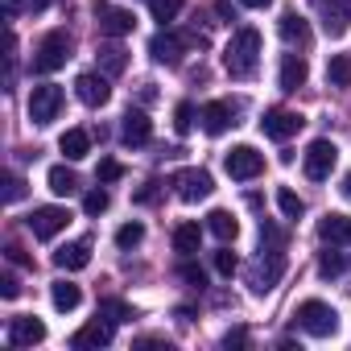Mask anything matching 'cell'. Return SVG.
I'll list each match as a JSON object with an SVG mask.
<instances>
[{"mask_svg":"<svg viewBox=\"0 0 351 351\" xmlns=\"http://www.w3.org/2000/svg\"><path fill=\"white\" fill-rule=\"evenodd\" d=\"M120 178H124V165L120 161H112V157L99 161V182H120Z\"/></svg>","mask_w":351,"mask_h":351,"instance_id":"cell-40","label":"cell"},{"mask_svg":"<svg viewBox=\"0 0 351 351\" xmlns=\"http://www.w3.org/2000/svg\"><path fill=\"white\" fill-rule=\"evenodd\" d=\"M277 207H281V215H285V219H298V215H306V203H302V195H293L289 186H281V191H277Z\"/></svg>","mask_w":351,"mask_h":351,"instance_id":"cell-31","label":"cell"},{"mask_svg":"<svg viewBox=\"0 0 351 351\" xmlns=\"http://www.w3.org/2000/svg\"><path fill=\"white\" fill-rule=\"evenodd\" d=\"M339 191H343V199H351V173H343V186Z\"/></svg>","mask_w":351,"mask_h":351,"instance_id":"cell-49","label":"cell"},{"mask_svg":"<svg viewBox=\"0 0 351 351\" xmlns=\"http://www.w3.org/2000/svg\"><path fill=\"white\" fill-rule=\"evenodd\" d=\"M207 232H211L219 244H232V240L240 236V223H236L232 211H211V215H207Z\"/></svg>","mask_w":351,"mask_h":351,"instance_id":"cell-24","label":"cell"},{"mask_svg":"<svg viewBox=\"0 0 351 351\" xmlns=\"http://www.w3.org/2000/svg\"><path fill=\"white\" fill-rule=\"evenodd\" d=\"M17 13H21V0H5V17H9V21H13V17H17Z\"/></svg>","mask_w":351,"mask_h":351,"instance_id":"cell-47","label":"cell"},{"mask_svg":"<svg viewBox=\"0 0 351 351\" xmlns=\"http://www.w3.org/2000/svg\"><path fill=\"white\" fill-rule=\"evenodd\" d=\"M5 252H9V261H13V265H29V256H25V252H21V248H17V244H9V248H5Z\"/></svg>","mask_w":351,"mask_h":351,"instance_id":"cell-46","label":"cell"},{"mask_svg":"<svg viewBox=\"0 0 351 351\" xmlns=\"http://www.w3.org/2000/svg\"><path fill=\"white\" fill-rule=\"evenodd\" d=\"M91 17H95L99 34H108V38H124V34L136 29V17H132L128 9H120V5H108V0H95V5H91Z\"/></svg>","mask_w":351,"mask_h":351,"instance_id":"cell-6","label":"cell"},{"mask_svg":"<svg viewBox=\"0 0 351 351\" xmlns=\"http://www.w3.org/2000/svg\"><path fill=\"white\" fill-rule=\"evenodd\" d=\"M99 66H104L108 75H120V71L128 66V54H124L120 46H104V50H99Z\"/></svg>","mask_w":351,"mask_h":351,"instance_id":"cell-32","label":"cell"},{"mask_svg":"<svg viewBox=\"0 0 351 351\" xmlns=\"http://www.w3.org/2000/svg\"><path fill=\"white\" fill-rule=\"evenodd\" d=\"M199 244H203V228H199V223H178V228H173V252L195 256Z\"/></svg>","mask_w":351,"mask_h":351,"instance_id":"cell-25","label":"cell"},{"mask_svg":"<svg viewBox=\"0 0 351 351\" xmlns=\"http://www.w3.org/2000/svg\"><path fill=\"white\" fill-rule=\"evenodd\" d=\"M306 75H310V66H306L302 54H285L281 58V91H298L306 83Z\"/></svg>","mask_w":351,"mask_h":351,"instance_id":"cell-22","label":"cell"},{"mask_svg":"<svg viewBox=\"0 0 351 351\" xmlns=\"http://www.w3.org/2000/svg\"><path fill=\"white\" fill-rule=\"evenodd\" d=\"M240 5H248V9H269V0H240Z\"/></svg>","mask_w":351,"mask_h":351,"instance_id":"cell-50","label":"cell"},{"mask_svg":"<svg viewBox=\"0 0 351 351\" xmlns=\"http://www.w3.org/2000/svg\"><path fill=\"white\" fill-rule=\"evenodd\" d=\"M223 169L232 173L236 182H252L265 173V153H256L252 145H236L228 157H223Z\"/></svg>","mask_w":351,"mask_h":351,"instance_id":"cell-8","label":"cell"},{"mask_svg":"<svg viewBox=\"0 0 351 351\" xmlns=\"http://www.w3.org/2000/svg\"><path fill=\"white\" fill-rule=\"evenodd\" d=\"M335 161H339V149H335V141H326V136L310 141V149L302 153V169H306L310 182H326L330 169H335Z\"/></svg>","mask_w":351,"mask_h":351,"instance_id":"cell-4","label":"cell"},{"mask_svg":"<svg viewBox=\"0 0 351 351\" xmlns=\"http://www.w3.org/2000/svg\"><path fill=\"white\" fill-rule=\"evenodd\" d=\"M75 95H79L87 108H104V104L112 99V87H108V79H104V75L87 71V75H79V79H75Z\"/></svg>","mask_w":351,"mask_h":351,"instance_id":"cell-17","label":"cell"},{"mask_svg":"<svg viewBox=\"0 0 351 351\" xmlns=\"http://www.w3.org/2000/svg\"><path fill=\"white\" fill-rule=\"evenodd\" d=\"M244 343H248V330L244 326H236V330L223 335V347H244Z\"/></svg>","mask_w":351,"mask_h":351,"instance_id":"cell-43","label":"cell"},{"mask_svg":"<svg viewBox=\"0 0 351 351\" xmlns=\"http://www.w3.org/2000/svg\"><path fill=\"white\" fill-rule=\"evenodd\" d=\"M199 124H203L207 136H223V132L236 124V104H228V99H211V104H203Z\"/></svg>","mask_w":351,"mask_h":351,"instance_id":"cell-12","label":"cell"},{"mask_svg":"<svg viewBox=\"0 0 351 351\" xmlns=\"http://www.w3.org/2000/svg\"><path fill=\"white\" fill-rule=\"evenodd\" d=\"M281 273H285V252L261 248L256 265L248 269V285H252V293H269V289H273V285L281 281Z\"/></svg>","mask_w":351,"mask_h":351,"instance_id":"cell-5","label":"cell"},{"mask_svg":"<svg viewBox=\"0 0 351 351\" xmlns=\"http://www.w3.org/2000/svg\"><path fill=\"white\" fill-rule=\"evenodd\" d=\"M17 293H21V281H17L13 273H5V277H0V298H9V302H13Z\"/></svg>","mask_w":351,"mask_h":351,"instance_id":"cell-42","label":"cell"},{"mask_svg":"<svg viewBox=\"0 0 351 351\" xmlns=\"http://www.w3.org/2000/svg\"><path fill=\"white\" fill-rule=\"evenodd\" d=\"M136 347H169L165 339H136Z\"/></svg>","mask_w":351,"mask_h":351,"instance_id":"cell-48","label":"cell"},{"mask_svg":"<svg viewBox=\"0 0 351 351\" xmlns=\"http://www.w3.org/2000/svg\"><path fill=\"white\" fill-rule=\"evenodd\" d=\"M54 265H58V269H66V273H79V269H87V265H91V240L62 244V248L54 252Z\"/></svg>","mask_w":351,"mask_h":351,"instance_id":"cell-20","label":"cell"},{"mask_svg":"<svg viewBox=\"0 0 351 351\" xmlns=\"http://www.w3.org/2000/svg\"><path fill=\"white\" fill-rule=\"evenodd\" d=\"M293 322H298L306 335H314V339H330V335L339 330V314H335V306H326V302H318V298L302 302L298 314H293Z\"/></svg>","mask_w":351,"mask_h":351,"instance_id":"cell-2","label":"cell"},{"mask_svg":"<svg viewBox=\"0 0 351 351\" xmlns=\"http://www.w3.org/2000/svg\"><path fill=\"white\" fill-rule=\"evenodd\" d=\"M112 326H116V322L99 314L95 322H87V326H79V330L71 335V347H75V351H91V347H108V343H112Z\"/></svg>","mask_w":351,"mask_h":351,"instance_id":"cell-14","label":"cell"},{"mask_svg":"<svg viewBox=\"0 0 351 351\" xmlns=\"http://www.w3.org/2000/svg\"><path fill=\"white\" fill-rule=\"evenodd\" d=\"M314 5L322 9V25L330 38H343L351 29V0H314Z\"/></svg>","mask_w":351,"mask_h":351,"instance_id":"cell-16","label":"cell"},{"mask_svg":"<svg viewBox=\"0 0 351 351\" xmlns=\"http://www.w3.org/2000/svg\"><path fill=\"white\" fill-rule=\"evenodd\" d=\"M58 112H62V87L58 83H38L34 95H29V120L46 128L50 120H58Z\"/></svg>","mask_w":351,"mask_h":351,"instance_id":"cell-9","label":"cell"},{"mask_svg":"<svg viewBox=\"0 0 351 351\" xmlns=\"http://www.w3.org/2000/svg\"><path fill=\"white\" fill-rule=\"evenodd\" d=\"M5 199L9 203H21L25 199V182L17 178V173H5Z\"/></svg>","mask_w":351,"mask_h":351,"instance_id":"cell-39","label":"cell"},{"mask_svg":"<svg viewBox=\"0 0 351 351\" xmlns=\"http://www.w3.org/2000/svg\"><path fill=\"white\" fill-rule=\"evenodd\" d=\"M203 46V38L199 34H191V38H178V34H169V29H161V34H153V42H149V54H153V62H165V66H178L182 62V54H186V46Z\"/></svg>","mask_w":351,"mask_h":351,"instance_id":"cell-7","label":"cell"},{"mask_svg":"<svg viewBox=\"0 0 351 351\" xmlns=\"http://www.w3.org/2000/svg\"><path fill=\"white\" fill-rule=\"evenodd\" d=\"M58 149H62L66 161H83V157L91 153V136H87L83 128H66V132L58 136Z\"/></svg>","mask_w":351,"mask_h":351,"instance_id":"cell-23","label":"cell"},{"mask_svg":"<svg viewBox=\"0 0 351 351\" xmlns=\"http://www.w3.org/2000/svg\"><path fill=\"white\" fill-rule=\"evenodd\" d=\"M108 203H112V199H108V191H91V195L83 199V211H87V215H104V211H108Z\"/></svg>","mask_w":351,"mask_h":351,"instance_id":"cell-38","label":"cell"},{"mask_svg":"<svg viewBox=\"0 0 351 351\" xmlns=\"http://www.w3.org/2000/svg\"><path fill=\"white\" fill-rule=\"evenodd\" d=\"M99 314H104V318H112V322H132V318H136V314H132V306H128V302H116V298L99 302Z\"/></svg>","mask_w":351,"mask_h":351,"instance_id":"cell-34","label":"cell"},{"mask_svg":"<svg viewBox=\"0 0 351 351\" xmlns=\"http://www.w3.org/2000/svg\"><path fill=\"white\" fill-rule=\"evenodd\" d=\"M326 83L330 87H351V58L347 54H335L326 62Z\"/></svg>","mask_w":351,"mask_h":351,"instance_id":"cell-28","label":"cell"},{"mask_svg":"<svg viewBox=\"0 0 351 351\" xmlns=\"http://www.w3.org/2000/svg\"><path fill=\"white\" fill-rule=\"evenodd\" d=\"M256 62H261V34L252 25H244V29L232 34L228 50H223V66H228L232 79H248L256 71Z\"/></svg>","mask_w":351,"mask_h":351,"instance_id":"cell-1","label":"cell"},{"mask_svg":"<svg viewBox=\"0 0 351 351\" xmlns=\"http://www.w3.org/2000/svg\"><path fill=\"white\" fill-rule=\"evenodd\" d=\"M318 240L330 244V248H351V215L326 211V215L318 219Z\"/></svg>","mask_w":351,"mask_h":351,"instance_id":"cell-15","label":"cell"},{"mask_svg":"<svg viewBox=\"0 0 351 351\" xmlns=\"http://www.w3.org/2000/svg\"><path fill=\"white\" fill-rule=\"evenodd\" d=\"M141 240H145V228H141V223H124V228L116 232V244H120V248H136Z\"/></svg>","mask_w":351,"mask_h":351,"instance_id":"cell-36","label":"cell"},{"mask_svg":"<svg viewBox=\"0 0 351 351\" xmlns=\"http://www.w3.org/2000/svg\"><path fill=\"white\" fill-rule=\"evenodd\" d=\"M25 223H29V232H34L38 240H54V236L71 223V211H66V207H34V215H29Z\"/></svg>","mask_w":351,"mask_h":351,"instance_id":"cell-11","label":"cell"},{"mask_svg":"<svg viewBox=\"0 0 351 351\" xmlns=\"http://www.w3.org/2000/svg\"><path fill=\"white\" fill-rule=\"evenodd\" d=\"M182 5H186V0H149V13H153L157 25H169L173 17L182 13Z\"/></svg>","mask_w":351,"mask_h":351,"instance_id":"cell-30","label":"cell"},{"mask_svg":"<svg viewBox=\"0 0 351 351\" xmlns=\"http://www.w3.org/2000/svg\"><path fill=\"white\" fill-rule=\"evenodd\" d=\"M42 339H46V322H42V318L17 314V318L9 322V343H13V347H34V343H42Z\"/></svg>","mask_w":351,"mask_h":351,"instance_id":"cell-18","label":"cell"},{"mask_svg":"<svg viewBox=\"0 0 351 351\" xmlns=\"http://www.w3.org/2000/svg\"><path fill=\"white\" fill-rule=\"evenodd\" d=\"M261 248H273V252H285V232L273 223V219H261Z\"/></svg>","mask_w":351,"mask_h":351,"instance_id":"cell-33","label":"cell"},{"mask_svg":"<svg viewBox=\"0 0 351 351\" xmlns=\"http://www.w3.org/2000/svg\"><path fill=\"white\" fill-rule=\"evenodd\" d=\"M182 281H191L195 289H203V285H207V273H203L199 265H191V261H186V265H182Z\"/></svg>","mask_w":351,"mask_h":351,"instance_id":"cell-41","label":"cell"},{"mask_svg":"<svg viewBox=\"0 0 351 351\" xmlns=\"http://www.w3.org/2000/svg\"><path fill=\"white\" fill-rule=\"evenodd\" d=\"M50 302H54V310L71 314V310H79L83 289H79V285H71V281H54V285H50Z\"/></svg>","mask_w":351,"mask_h":351,"instance_id":"cell-26","label":"cell"},{"mask_svg":"<svg viewBox=\"0 0 351 351\" xmlns=\"http://www.w3.org/2000/svg\"><path fill=\"white\" fill-rule=\"evenodd\" d=\"M215 17H223V21L232 25V21H236V9L228 5V0H219V5H215Z\"/></svg>","mask_w":351,"mask_h":351,"instance_id":"cell-44","label":"cell"},{"mask_svg":"<svg viewBox=\"0 0 351 351\" xmlns=\"http://www.w3.org/2000/svg\"><path fill=\"white\" fill-rule=\"evenodd\" d=\"M46 182H50V191H54L58 199H66V195H75V191H79L75 169H66V165H54V169L46 173Z\"/></svg>","mask_w":351,"mask_h":351,"instance_id":"cell-27","label":"cell"},{"mask_svg":"<svg viewBox=\"0 0 351 351\" xmlns=\"http://www.w3.org/2000/svg\"><path fill=\"white\" fill-rule=\"evenodd\" d=\"M153 199H157V182H149V186L136 191V203H153Z\"/></svg>","mask_w":351,"mask_h":351,"instance_id":"cell-45","label":"cell"},{"mask_svg":"<svg viewBox=\"0 0 351 351\" xmlns=\"http://www.w3.org/2000/svg\"><path fill=\"white\" fill-rule=\"evenodd\" d=\"M173 128H178L182 136L195 128V104H178V108H173Z\"/></svg>","mask_w":351,"mask_h":351,"instance_id":"cell-37","label":"cell"},{"mask_svg":"<svg viewBox=\"0 0 351 351\" xmlns=\"http://www.w3.org/2000/svg\"><path fill=\"white\" fill-rule=\"evenodd\" d=\"M149 136H153L149 116H145L141 108H128V112H124V124H120V141L136 149V145H149Z\"/></svg>","mask_w":351,"mask_h":351,"instance_id":"cell-19","label":"cell"},{"mask_svg":"<svg viewBox=\"0 0 351 351\" xmlns=\"http://www.w3.org/2000/svg\"><path fill=\"white\" fill-rule=\"evenodd\" d=\"M347 269H351V261H347L343 252H330V248H326V252L318 256V273H322L326 281H330V277H343Z\"/></svg>","mask_w":351,"mask_h":351,"instance_id":"cell-29","label":"cell"},{"mask_svg":"<svg viewBox=\"0 0 351 351\" xmlns=\"http://www.w3.org/2000/svg\"><path fill=\"white\" fill-rule=\"evenodd\" d=\"M302 124H306V120H302L298 112H289V108H269V112H265V120H261V132H265V136H273V141H289Z\"/></svg>","mask_w":351,"mask_h":351,"instance_id":"cell-13","label":"cell"},{"mask_svg":"<svg viewBox=\"0 0 351 351\" xmlns=\"http://www.w3.org/2000/svg\"><path fill=\"white\" fill-rule=\"evenodd\" d=\"M211 261H215V273H219V277H232V273L240 269V261H236V252H232L228 244H223V248H219V252H215Z\"/></svg>","mask_w":351,"mask_h":351,"instance_id":"cell-35","label":"cell"},{"mask_svg":"<svg viewBox=\"0 0 351 351\" xmlns=\"http://www.w3.org/2000/svg\"><path fill=\"white\" fill-rule=\"evenodd\" d=\"M277 29H281L285 46H298V50H306V46H310V25H306V17H302V13H281Z\"/></svg>","mask_w":351,"mask_h":351,"instance_id":"cell-21","label":"cell"},{"mask_svg":"<svg viewBox=\"0 0 351 351\" xmlns=\"http://www.w3.org/2000/svg\"><path fill=\"white\" fill-rule=\"evenodd\" d=\"M71 58V34L66 29H50L42 42H38V54H34V71L38 75H54L62 71Z\"/></svg>","mask_w":351,"mask_h":351,"instance_id":"cell-3","label":"cell"},{"mask_svg":"<svg viewBox=\"0 0 351 351\" xmlns=\"http://www.w3.org/2000/svg\"><path fill=\"white\" fill-rule=\"evenodd\" d=\"M173 191H178V199L182 203H203L211 191H215V182H211V173L207 169H178L173 173Z\"/></svg>","mask_w":351,"mask_h":351,"instance_id":"cell-10","label":"cell"}]
</instances>
